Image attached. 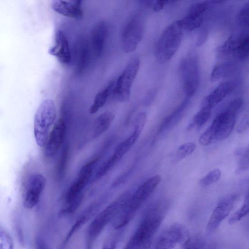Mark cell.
<instances>
[{"label":"cell","instance_id":"1","mask_svg":"<svg viewBox=\"0 0 249 249\" xmlns=\"http://www.w3.org/2000/svg\"><path fill=\"white\" fill-rule=\"evenodd\" d=\"M167 210L166 204L158 203L145 212L124 249H150L152 239L162 223Z\"/></svg>","mask_w":249,"mask_h":249},{"label":"cell","instance_id":"2","mask_svg":"<svg viewBox=\"0 0 249 249\" xmlns=\"http://www.w3.org/2000/svg\"><path fill=\"white\" fill-rule=\"evenodd\" d=\"M130 196L124 194L98 213L87 229L85 240V249H93L99 236L111 222H113L126 205Z\"/></svg>","mask_w":249,"mask_h":249},{"label":"cell","instance_id":"3","mask_svg":"<svg viewBox=\"0 0 249 249\" xmlns=\"http://www.w3.org/2000/svg\"><path fill=\"white\" fill-rule=\"evenodd\" d=\"M159 175L154 176L145 180L130 196L126 205L113 222L114 228L122 230L133 219L142 204L155 190L161 181Z\"/></svg>","mask_w":249,"mask_h":249},{"label":"cell","instance_id":"4","mask_svg":"<svg viewBox=\"0 0 249 249\" xmlns=\"http://www.w3.org/2000/svg\"><path fill=\"white\" fill-rule=\"evenodd\" d=\"M146 119V113L142 112L138 114L132 132L117 146L112 155L103 163L96 175V179L105 176L130 150L140 136Z\"/></svg>","mask_w":249,"mask_h":249},{"label":"cell","instance_id":"5","mask_svg":"<svg viewBox=\"0 0 249 249\" xmlns=\"http://www.w3.org/2000/svg\"><path fill=\"white\" fill-rule=\"evenodd\" d=\"M56 117L54 101L50 99L43 101L36 112L34 122V137L38 146L43 147L45 145Z\"/></svg>","mask_w":249,"mask_h":249},{"label":"cell","instance_id":"6","mask_svg":"<svg viewBox=\"0 0 249 249\" xmlns=\"http://www.w3.org/2000/svg\"><path fill=\"white\" fill-rule=\"evenodd\" d=\"M183 37V29L178 21L162 33L155 46V55L160 62L170 60L178 50Z\"/></svg>","mask_w":249,"mask_h":249},{"label":"cell","instance_id":"7","mask_svg":"<svg viewBox=\"0 0 249 249\" xmlns=\"http://www.w3.org/2000/svg\"><path fill=\"white\" fill-rule=\"evenodd\" d=\"M236 115L226 109L216 116L209 127L201 135L199 139V143L207 146L213 141H221L228 138L233 128Z\"/></svg>","mask_w":249,"mask_h":249},{"label":"cell","instance_id":"8","mask_svg":"<svg viewBox=\"0 0 249 249\" xmlns=\"http://www.w3.org/2000/svg\"><path fill=\"white\" fill-rule=\"evenodd\" d=\"M140 65L138 57H134L128 62L121 74L115 81L112 95L117 101L121 103L128 101L131 89L137 76Z\"/></svg>","mask_w":249,"mask_h":249},{"label":"cell","instance_id":"9","mask_svg":"<svg viewBox=\"0 0 249 249\" xmlns=\"http://www.w3.org/2000/svg\"><path fill=\"white\" fill-rule=\"evenodd\" d=\"M179 73L186 95L192 96L197 91L200 82L197 58L191 55L183 59L180 64Z\"/></svg>","mask_w":249,"mask_h":249},{"label":"cell","instance_id":"10","mask_svg":"<svg viewBox=\"0 0 249 249\" xmlns=\"http://www.w3.org/2000/svg\"><path fill=\"white\" fill-rule=\"evenodd\" d=\"M143 22L138 15L132 17L125 24L121 35V43L123 51L129 53L134 51L142 39Z\"/></svg>","mask_w":249,"mask_h":249},{"label":"cell","instance_id":"11","mask_svg":"<svg viewBox=\"0 0 249 249\" xmlns=\"http://www.w3.org/2000/svg\"><path fill=\"white\" fill-rule=\"evenodd\" d=\"M46 185L45 177L39 174L28 177L24 183L22 192V201L24 207L32 209L39 202Z\"/></svg>","mask_w":249,"mask_h":249},{"label":"cell","instance_id":"12","mask_svg":"<svg viewBox=\"0 0 249 249\" xmlns=\"http://www.w3.org/2000/svg\"><path fill=\"white\" fill-rule=\"evenodd\" d=\"M189 236V231L185 226L175 223L161 232L154 249H173L178 244L183 243Z\"/></svg>","mask_w":249,"mask_h":249},{"label":"cell","instance_id":"13","mask_svg":"<svg viewBox=\"0 0 249 249\" xmlns=\"http://www.w3.org/2000/svg\"><path fill=\"white\" fill-rule=\"evenodd\" d=\"M99 158H95L85 164L80 169L77 179L73 182L65 196V205L83 195L82 191L91 178Z\"/></svg>","mask_w":249,"mask_h":249},{"label":"cell","instance_id":"14","mask_svg":"<svg viewBox=\"0 0 249 249\" xmlns=\"http://www.w3.org/2000/svg\"><path fill=\"white\" fill-rule=\"evenodd\" d=\"M66 131V124L63 118L55 123L50 132L47 141L44 145V154L47 158L54 157L62 147Z\"/></svg>","mask_w":249,"mask_h":249},{"label":"cell","instance_id":"15","mask_svg":"<svg viewBox=\"0 0 249 249\" xmlns=\"http://www.w3.org/2000/svg\"><path fill=\"white\" fill-rule=\"evenodd\" d=\"M249 50V38L248 33L238 37H230L220 48L222 53L232 54L240 60L248 58Z\"/></svg>","mask_w":249,"mask_h":249},{"label":"cell","instance_id":"16","mask_svg":"<svg viewBox=\"0 0 249 249\" xmlns=\"http://www.w3.org/2000/svg\"><path fill=\"white\" fill-rule=\"evenodd\" d=\"M235 197L231 196L221 200L213 209L208 221L207 229L209 232L214 231L229 215L234 207Z\"/></svg>","mask_w":249,"mask_h":249},{"label":"cell","instance_id":"17","mask_svg":"<svg viewBox=\"0 0 249 249\" xmlns=\"http://www.w3.org/2000/svg\"><path fill=\"white\" fill-rule=\"evenodd\" d=\"M236 83L227 81L219 84L211 93L203 100L201 108L212 110V109L236 88Z\"/></svg>","mask_w":249,"mask_h":249},{"label":"cell","instance_id":"18","mask_svg":"<svg viewBox=\"0 0 249 249\" xmlns=\"http://www.w3.org/2000/svg\"><path fill=\"white\" fill-rule=\"evenodd\" d=\"M100 205L98 203H93L86 208L80 214L63 240L60 249H64L78 230L98 213L101 207Z\"/></svg>","mask_w":249,"mask_h":249},{"label":"cell","instance_id":"19","mask_svg":"<svg viewBox=\"0 0 249 249\" xmlns=\"http://www.w3.org/2000/svg\"><path fill=\"white\" fill-rule=\"evenodd\" d=\"M49 53L55 56L62 63L67 64L71 60V54L66 36L61 30H57L55 35V44L49 50Z\"/></svg>","mask_w":249,"mask_h":249},{"label":"cell","instance_id":"20","mask_svg":"<svg viewBox=\"0 0 249 249\" xmlns=\"http://www.w3.org/2000/svg\"><path fill=\"white\" fill-rule=\"evenodd\" d=\"M51 7L56 12L70 18H79L83 15L80 0H53Z\"/></svg>","mask_w":249,"mask_h":249},{"label":"cell","instance_id":"21","mask_svg":"<svg viewBox=\"0 0 249 249\" xmlns=\"http://www.w3.org/2000/svg\"><path fill=\"white\" fill-rule=\"evenodd\" d=\"M108 31V25L105 21H101L96 23L93 27L91 34V43L94 54L100 56L104 47Z\"/></svg>","mask_w":249,"mask_h":249},{"label":"cell","instance_id":"22","mask_svg":"<svg viewBox=\"0 0 249 249\" xmlns=\"http://www.w3.org/2000/svg\"><path fill=\"white\" fill-rule=\"evenodd\" d=\"M89 59V49L85 39L81 38L76 43L75 47V62L76 70L81 73L87 67Z\"/></svg>","mask_w":249,"mask_h":249},{"label":"cell","instance_id":"23","mask_svg":"<svg viewBox=\"0 0 249 249\" xmlns=\"http://www.w3.org/2000/svg\"><path fill=\"white\" fill-rule=\"evenodd\" d=\"M115 81L109 83L107 86L99 91L95 95L93 103L89 108V113L95 114L106 103L107 100L112 94Z\"/></svg>","mask_w":249,"mask_h":249},{"label":"cell","instance_id":"24","mask_svg":"<svg viewBox=\"0 0 249 249\" xmlns=\"http://www.w3.org/2000/svg\"><path fill=\"white\" fill-rule=\"evenodd\" d=\"M114 117V114L109 111L105 112L99 116L95 121L93 137H98L106 132L110 127Z\"/></svg>","mask_w":249,"mask_h":249},{"label":"cell","instance_id":"25","mask_svg":"<svg viewBox=\"0 0 249 249\" xmlns=\"http://www.w3.org/2000/svg\"><path fill=\"white\" fill-rule=\"evenodd\" d=\"M234 70V66L229 62H222L213 67L211 75V81L215 82L221 78L229 76Z\"/></svg>","mask_w":249,"mask_h":249},{"label":"cell","instance_id":"26","mask_svg":"<svg viewBox=\"0 0 249 249\" xmlns=\"http://www.w3.org/2000/svg\"><path fill=\"white\" fill-rule=\"evenodd\" d=\"M178 21L183 29L193 31L201 25L203 18L202 16L188 13L185 17Z\"/></svg>","mask_w":249,"mask_h":249},{"label":"cell","instance_id":"27","mask_svg":"<svg viewBox=\"0 0 249 249\" xmlns=\"http://www.w3.org/2000/svg\"><path fill=\"white\" fill-rule=\"evenodd\" d=\"M69 146L66 143L62 148L61 155L56 167V177L61 179L63 178L68 162Z\"/></svg>","mask_w":249,"mask_h":249},{"label":"cell","instance_id":"28","mask_svg":"<svg viewBox=\"0 0 249 249\" xmlns=\"http://www.w3.org/2000/svg\"><path fill=\"white\" fill-rule=\"evenodd\" d=\"M206 241L200 234H194L189 236L183 243L184 249H206Z\"/></svg>","mask_w":249,"mask_h":249},{"label":"cell","instance_id":"29","mask_svg":"<svg viewBox=\"0 0 249 249\" xmlns=\"http://www.w3.org/2000/svg\"><path fill=\"white\" fill-rule=\"evenodd\" d=\"M249 196L247 195L242 206L229 218L228 221L229 224H232L239 221L248 214L249 210Z\"/></svg>","mask_w":249,"mask_h":249},{"label":"cell","instance_id":"30","mask_svg":"<svg viewBox=\"0 0 249 249\" xmlns=\"http://www.w3.org/2000/svg\"><path fill=\"white\" fill-rule=\"evenodd\" d=\"M196 145L192 142H189L180 145L176 152L175 160L179 161L191 155L195 150Z\"/></svg>","mask_w":249,"mask_h":249},{"label":"cell","instance_id":"31","mask_svg":"<svg viewBox=\"0 0 249 249\" xmlns=\"http://www.w3.org/2000/svg\"><path fill=\"white\" fill-rule=\"evenodd\" d=\"M221 176V171L219 169H215L209 172L205 177L199 181L203 186H209L216 182Z\"/></svg>","mask_w":249,"mask_h":249},{"label":"cell","instance_id":"32","mask_svg":"<svg viewBox=\"0 0 249 249\" xmlns=\"http://www.w3.org/2000/svg\"><path fill=\"white\" fill-rule=\"evenodd\" d=\"M211 111V110L201 108L200 110L194 117L193 124L197 127L203 125L210 118Z\"/></svg>","mask_w":249,"mask_h":249},{"label":"cell","instance_id":"33","mask_svg":"<svg viewBox=\"0 0 249 249\" xmlns=\"http://www.w3.org/2000/svg\"><path fill=\"white\" fill-rule=\"evenodd\" d=\"M0 249H14L11 236L1 226H0Z\"/></svg>","mask_w":249,"mask_h":249},{"label":"cell","instance_id":"34","mask_svg":"<svg viewBox=\"0 0 249 249\" xmlns=\"http://www.w3.org/2000/svg\"><path fill=\"white\" fill-rule=\"evenodd\" d=\"M249 3L246 4L241 9L239 15L238 20L241 25L244 28L249 27Z\"/></svg>","mask_w":249,"mask_h":249},{"label":"cell","instance_id":"35","mask_svg":"<svg viewBox=\"0 0 249 249\" xmlns=\"http://www.w3.org/2000/svg\"><path fill=\"white\" fill-rule=\"evenodd\" d=\"M120 237L119 232L111 235L104 244L102 249H116Z\"/></svg>","mask_w":249,"mask_h":249},{"label":"cell","instance_id":"36","mask_svg":"<svg viewBox=\"0 0 249 249\" xmlns=\"http://www.w3.org/2000/svg\"><path fill=\"white\" fill-rule=\"evenodd\" d=\"M249 149H247L241 156L239 161L238 171H242L248 169L249 165Z\"/></svg>","mask_w":249,"mask_h":249},{"label":"cell","instance_id":"37","mask_svg":"<svg viewBox=\"0 0 249 249\" xmlns=\"http://www.w3.org/2000/svg\"><path fill=\"white\" fill-rule=\"evenodd\" d=\"M168 1L167 0H157L153 3V10L158 12L161 10L167 4Z\"/></svg>","mask_w":249,"mask_h":249},{"label":"cell","instance_id":"38","mask_svg":"<svg viewBox=\"0 0 249 249\" xmlns=\"http://www.w3.org/2000/svg\"><path fill=\"white\" fill-rule=\"evenodd\" d=\"M207 34L205 30H202L200 34L199 35L198 38L197 40L196 45L197 46H201L205 41L207 38Z\"/></svg>","mask_w":249,"mask_h":249},{"label":"cell","instance_id":"39","mask_svg":"<svg viewBox=\"0 0 249 249\" xmlns=\"http://www.w3.org/2000/svg\"><path fill=\"white\" fill-rule=\"evenodd\" d=\"M217 249V248H215V247H211V248H209V249Z\"/></svg>","mask_w":249,"mask_h":249}]
</instances>
